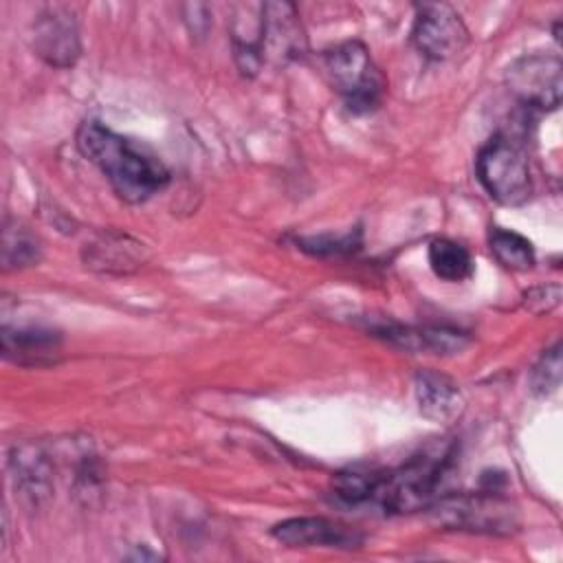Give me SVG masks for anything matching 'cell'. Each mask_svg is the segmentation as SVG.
Wrapping results in <instances>:
<instances>
[{
  "label": "cell",
  "instance_id": "1",
  "mask_svg": "<svg viewBox=\"0 0 563 563\" xmlns=\"http://www.w3.org/2000/svg\"><path fill=\"white\" fill-rule=\"evenodd\" d=\"M75 143L81 156L108 178L114 194L130 205L150 200L169 183V172L158 158L112 132L101 121H84L77 128Z\"/></svg>",
  "mask_w": 563,
  "mask_h": 563
},
{
  "label": "cell",
  "instance_id": "2",
  "mask_svg": "<svg viewBox=\"0 0 563 563\" xmlns=\"http://www.w3.org/2000/svg\"><path fill=\"white\" fill-rule=\"evenodd\" d=\"M446 466L449 453H422L394 471H372L367 504L394 515L431 508L438 499Z\"/></svg>",
  "mask_w": 563,
  "mask_h": 563
},
{
  "label": "cell",
  "instance_id": "3",
  "mask_svg": "<svg viewBox=\"0 0 563 563\" xmlns=\"http://www.w3.org/2000/svg\"><path fill=\"white\" fill-rule=\"evenodd\" d=\"M323 68L347 110L365 114L378 108L385 92V77L363 42L347 40L330 48L323 55Z\"/></svg>",
  "mask_w": 563,
  "mask_h": 563
},
{
  "label": "cell",
  "instance_id": "4",
  "mask_svg": "<svg viewBox=\"0 0 563 563\" xmlns=\"http://www.w3.org/2000/svg\"><path fill=\"white\" fill-rule=\"evenodd\" d=\"M475 174L484 191L506 207L523 205L532 194L526 150L508 134H495L477 154Z\"/></svg>",
  "mask_w": 563,
  "mask_h": 563
},
{
  "label": "cell",
  "instance_id": "5",
  "mask_svg": "<svg viewBox=\"0 0 563 563\" xmlns=\"http://www.w3.org/2000/svg\"><path fill=\"white\" fill-rule=\"evenodd\" d=\"M438 523L453 530L510 534L519 526L517 508L497 490L446 495L431 504Z\"/></svg>",
  "mask_w": 563,
  "mask_h": 563
},
{
  "label": "cell",
  "instance_id": "6",
  "mask_svg": "<svg viewBox=\"0 0 563 563\" xmlns=\"http://www.w3.org/2000/svg\"><path fill=\"white\" fill-rule=\"evenodd\" d=\"M561 73L559 55L532 53L515 59L506 70L508 90L528 108L556 110L561 103Z\"/></svg>",
  "mask_w": 563,
  "mask_h": 563
},
{
  "label": "cell",
  "instance_id": "7",
  "mask_svg": "<svg viewBox=\"0 0 563 563\" xmlns=\"http://www.w3.org/2000/svg\"><path fill=\"white\" fill-rule=\"evenodd\" d=\"M413 48L433 62H444L464 51L468 44V31L462 18L442 2L420 4L411 26Z\"/></svg>",
  "mask_w": 563,
  "mask_h": 563
},
{
  "label": "cell",
  "instance_id": "8",
  "mask_svg": "<svg viewBox=\"0 0 563 563\" xmlns=\"http://www.w3.org/2000/svg\"><path fill=\"white\" fill-rule=\"evenodd\" d=\"M308 51V40L299 11L292 2L262 4V57L273 64L301 59Z\"/></svg>",
  "mask_w": 563,
  "mask_h": 563
},
{
  "label": "cell",
  "instance_id": "9",
  "mask_svg": "<svg viewBox=\"0 0 563 563\" xmlns=\"http://www.w3.org/2000/svg\"><path fill=\"white\" fill-rule=\"evenodd\" d=\"M33 51L53 68H70L81 55L75 15L64 7L44 9L33 22Z\"/></svg>",
  "mask_w": 563,
  "mask_h": 563
},
{
  "label": "cell",
  "instance_id": "10",
  "mask_svg": "<svg viewBox=\"0 0 563 563\" xmlns=\"http://www.w3.org/2000/svg\"><path fill=\"white\" fill-rule=\"evenodd\" d=\"M271 534L290 548L328 545V548H356L363 537L347 526L334 523L323 517H290L273 526Z\"/></svg>",
  "mask_w": 563,
  "mask_h": 563
},
{
  "label": "cell",
  "instance_id": "11",
  "mask_svg": "<svg viewBox=\"0 0 563 563\" xmlns=\"http://www.w3.org/2000/svg\"><path fill=\"white\" fill-rule=\"evenodd\" d=\"M372 334L402 350L433 354L460 352L468 341L464 332L453 328H413L400 323H376L372 325Z\"/></svg>",
  "mask_w": 563,
  "mask_h": 563
},
{
  "label": "cell",
  "instance_id": "12",
  "mask_svg": "<svg viewBox=\"0 0 563 563\" xmlns=\"http://www.w3.org/2000/svg\"><path fill=\"white\" fill-rule=\"evenodd\" d=\"M62 339L53 330L42 328H2V356L15 365L40 367L57 361Z\"/></svg>",
  "mask_w": 563,
  "mask_h": 563
},
{
  "label": "cell",
  "instance_id": "13",
  "mask_svg": "<svg viewBox=\"0 0 563 563\" xmlns=\"http://www.w3.org/2000/svg\"><path fill=\"white\" fill-rule=\"evenodd\" d=\"M416 400L424 418L433 422H453L464 407L460 387L444 374L422 369L416 374Z\"/></svg>",
  "mask_w": 563,
  "mask_h": 563
},
{
  "label": "cell",
  "instance_id": "14",
  "mask_svg": "<svg viewBox=\"0 0 563 563\" xmlns=\"http://www.w3.org/2000/svg\"><path fill=\"white\" fill-rule=\"evenodd\" d=\"M240 13L231 18V42L233 55L240 73L244 77H253L260 73L264 57H262V4L257 7L255 15H251L253 7H238Z\"/></svg>",
  "mask_w": 563,
  "mask_h": 563
},
{
  "label": "cell",
  "instance_id": "15",
  "mask_svg": "<svg viewBox=\"0 0 563 563\" xmlns=\"http://www.w3.org/2000/svg\"><path fill=\"white\" fill-rule=\"evenodd\" d=\"M429 266L444 282H464L473 275L471 253L455 240L435 238L427 251Z\"/></svg>",
  "mask_w": 563,
  "mask_h": 563
},
{
  "label": "cell",
  "instance_id": "16",
  "mask_svg": "<svg viewBox=\"0 0 563 563\" xmlns=\"http://www.w3.org/2000/svg\"><path fill=\"white\" fill-rule=\"evenodd\" d=\"M11 464L15 468L18 486L31 495L35 501L51 490V464L46 455L40 453L35 446H20L15 449Z\"/></svg>",
  "mask_w": 563,
  "mask_h": 563
},
{
  "label": "cell",
  "instance_id": "17",
  "mask_svg": "<svg viewBox=\"0 0 563 563\" xmlns=\"http://www.w3.org/2000/svg\"><path fill=\"white\" fill-rule=\"evenodd\" d=\"M490 251L497 262L510 271H528L534 264V249L528 238L508 229L490 231Z\"/></svg>",
  "mask_w": 563,
  "mask_h": 563
},
{
  "label": "cell",
  "instance_id": "18",
  "mask_svg": "<svg viewBox=\"0 0 563 563\" xmlns=\"http://www.w3.org/2000/svg\"><path fill=\"white\" fill-rule=\"evenodd\" d=\"M40 242L24 227L7 224L2 233V264L4 268H24L40 260Z\"/></svg>",
  "mask_w": 563,
  "mask_h": 563
},
{
  "label": "cell",
  "instance_id": "19",
  "mask_svg": "<svg viewBox=\"0 0 563 563\" xmlns=\"http://www.w3.org/2000/svg\"><path fill=\"white\" fill-rule=\"evenodd\" d=\"M561 385V343H554L541 354L530 372V389L537 396H550Z\"/></svg>",
  "mask_w": 563,
  "mask_h": 563
},
{
  "label": "cell",
  "instance_id": "20",
  "mask_svg": "<svg viewBox=\"0 0 563 563\" xmlns=\"http://www.w3.org/2000/svg\"><path fill=\"white\" fill-rule=\"evenodd\" d=\"M297 246L314 257H339L354 253L361 246V233H347V235H317V238H297Z\"/></svg>",
  "mask_w": 563,
  "mask_h": 563
},
{
  "label": "cell",
  "instance_id": "21",
  "mask_svg": "<svg viewBox=\"0 0 563 563\" xmlns=\"http://www.w3.org/2000/svg\"><path fill=\"white\" fill-rule=\"evenodd\" d=\"M559 301H561V288L559 286H537V288L526 292L523 306L530 312L541 314V312H550L552 308H556Z\"/></svg>",
  "mask_w": 563,
  "mask_h": 563
}]
</instances>
